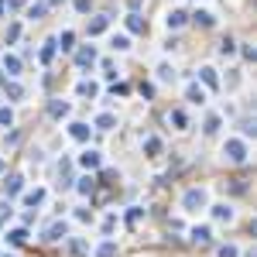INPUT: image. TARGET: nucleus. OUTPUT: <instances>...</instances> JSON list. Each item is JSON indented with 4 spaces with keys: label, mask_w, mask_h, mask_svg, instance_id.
Returning <instances> with one entry per match:
<instances>
[{
    "label": "nucleus",
    "mask_w": 257,
    "mask_h": 257,
    "mask_svg": "<svg viewBox=\"0 0 257 257\" xmlns=\"http://www.w3.org/2000/svg\"><path fill=\"white\" fill-rule=\"evenodd\" d=\"M79 192H93V179H89V175L79 179Z\"/></svg>",
    "instance_id": "nucleus-34"
},
{
    "label": "nucleus",
    "mask_w": 257,
    "mask_h": 257,
    "mask_svg": "<svg viewBox=\"0 0 257 257\" xmlns=\"http://www.w3.org/2000/svg\"><path fill=\"white\" fill-rule=\"evenodd\" d=\"M213 216H216V220H226V223H230V220H233V209H226V206H216V209H213Z\"/></svg>",
    "instance_id": "nucleus-22"
},
{
    "label": "nucleus",
    "mask_w": 257,
    "mask_h": 257,
    "mask_svg": "<svg viewBox=\"0 0 257 257\" xmlns=\"http://www.w3.org/2000/svg\"><path fill=\"white\" fill-rule=\"evenodd\" d=\"M65 233H69V226H65L62 220H59V223H52V226L45 230V240H62Z\"/></svg>",
    "instance_id": "nucleus-3"
},
{
    "label": "nucleus",
    "mask_w": 257,
    "mask_h": 257,
    "mask_svg": "<svg viewBox=\"0 0 257 257\" xmlns=\"http://www.w3.org/2000/svg\"><path fill=\"white\" fill-rule=\"evenodd\" d=\"M199 206H206V192L202 189H189L185 192V209H199Z\"/></svg>",
    "instance_id": "nucleus-2"
},
{
    "label": "nucleus",
    "mask_w": 257,
    "mask_h": 257,
    "mask_svg": "<svg viewBox=\"0 0 257 257\" xmlns=\"http://www.w3.org/2000/svg\"><path fill=\"white\" fill-rule=\"evenodd\" d=\"M220 257H237V247H230V244H226V247H220Z\"/></svg>",
    "instance_id": "nucleus-37"
},
{
    "label": "nucleus",
    "mask_w": 257,
    "mask_h": 257,
    "mask_svg": "<svg viewBox=\"0 0 257 257\" xmlns=\"http://www.w3.org/2000/svg\"><path fill=\"white\" fill-rule=\"evenodd\" d=\"M89 3H93V0H75V10H79V14H89Z\"/></svg>",
    "instance_id": "nucleus-36"
},
{
    "label": "nucleus",
    "mask_w": 257,
    "mask_h": 257,
    "mask_svg": "<svg viewBox=\"0 0 257 257\" xmlns=\"http://www.w3.org/2000/svg\"><path fill=\"white\" fill-rule=\"evenodd\" d=\"M189 100L192 103H206V89H199V82H189Z\"/></svg>",
    "instance_id": "nucleus-12"
},
{
    "label": "nucleus",
    "mask_w": 257,
    "mask_h": 257,
    "mask_svg": "<svg viewBox=\"0 0 257 257\" xmlns=\"http://www.w3.org/2000/svg\"><path fill=\"white\" fill-rule=\"evenodd\" d=\"M69 134H72L75 141H89V124H72V127H69Z\"/></svg>",
    "instance_id": "nucleus-8"
},
{
    "label": "nucleus",
    "mask_w": 257,
    "mask_h": 257,
    "mask_svg": "<svg viewBox=\"0 0 257 257\" xmlns=\"http://www.w3.org/2000/svg\"><path fill=\"white\" fill-rule=\"evenodd\" d=\"M158 72H161V79H165V82H168V79H175V69H172V65H161Z\"/></svg>",
    "instance_id": "nucleus-33"
},
{
    "label": "nucleus",
    "mask_w": 257,
    "mask_h": 257,
    "mask_svg": "<svg viewBox=\"0 0 257 257\" xmlns=\"http://www.w3.org/2000/svg\"><path fill=\"white\" fill-rule=\"evenodd\" d=\"M137 220H141V209H130V213H127V223H130V226H134Z\"/></svg>",
    "instance_id": "nucleus-38"
},
{
    "label": "nucleus",
    "mask_w": 257,
    "mask_h": 257,
    "mask_svg": "<svg viewBox=\"0 0 257 257\" xmlns=\"http://www.w3.org/2000/svg\"><path fill=\"white\" fill-rule=\"evenodd\" d=\"M96 89H100V86H96V82H89V79H86V82H79V96H96Z\"/></svg>",
    "instance_id": "nucleus-18"
},
{
    "label": "nucleus",
    "mask_w": 257,
    "mask_h": 257,
    "mask_svg": "<svg viewBox=\"0 0 257 257\" xmlns=\"http://www.w3.org/2000/svg\"><path fill=\"white\" fill-rule=\"evenodd\" d=\"M79 165H82V168H89V172H93V168H100V151H86V154L79 158Z\"/></svg>",
    "instance_id": "nucleus-5"
},
{
    "label": "nucleus",
    "mask_w": 257,
    "mask_h": 257,
    "mask_svg": "<svg viewBox=\"0 0 257 257\" xmlns=\"http://www.w3.org/2000/svg\"><path fill=\"white\" fill-rule=\"evenodd\" d=\"M223 154L233 161V165H240L244 158H247V147H244V141H226V147H223Z\"/></svg>",
    "instance_id": "nucleus-1"
},
{
    "label": "nucleus",
    "mask_w": 257,
    "mask_h": 257,
    "mask_svg": "<svg viewBox=\"0 0 257 257\" xmlns=\"http://www.w3.org/2000/svg\"><path fill=\"white\" fill-rule=\"evenodd\" d=\"M96 127H100V130L117 127V117H113V113H100V117H96Z\"/></svg>",
    "instance_id": "nucleus-10"
},
{
    "label": "nucleus",
    "mask_w": 257,
    "mask_h": 257,
    "mask_svg": "<svg viewBox=\"0 0 257 257\" xmlns=\"http://www.w3.org/2000/svg\"><path fill=\"white\" fill-rule=\"evenodd\" d=\"M0 172H3V158H0Z\"/></svg>",
    "instance_id": "nucleus-39"
},
{
    "label": "nucleus",
    "mask_w": 257,
    "mask_h": 257,
    "mask_svg": "<svg viewBox=\"0 0 257 257\" xmlns=\"http://www.w3.org/2000/svg\"><path fill=\"white\" fill-rule=\"evenodd\" d=\"M93 62H96V48H93V45H89V48H79L75 65H82V69H86V65H93Z\"/></svg>",
    "instance_id": "nucleus-4"
},
{
    "label": "nucleus",
    "mask_w": 257,
    "mask_h": 257,
    "mask_svg": "<svg viewBox=\"0 0 257 257\" xmlns=\"http://www.w3.org/2000/svg\"><path fill=\"white\" fill-rule=\"evenodd\" d=\"M3 72L17 75V72H21V59H17V55H3Z\"/></svg>",
    "instance_id": "nucleus-7"
},
{
    "label": "nucleus",
    "mask_w": 257,
    "mask_h": 257,
    "mask_svg": "<svg viewBox=\"0 0 257 257\" xmlns=\"http://www.w3.org/2000/svg\"><path fill=\"white\" fill-rule=\"evenodd\" d=\"M3 93H7L10 100H21V96H24V89H21L17 82H3Z\"/></svg>",
    "instance_id": "nucleus-15"
},
{
    "label": "nucleus",
    "mask_w": 257,
    "mask_h": 257,
    "mask_svg": "<svg viewBox=\"0 0 257 257\" xmlns=\"http://www.w3.org/2000/svg\"><path fill=\"white\" fill-rule=\"evenodd\" d=\"M127 28L134 31V35H144V21H141L137 14H127Z\"/></svg>",
    "instance_id": "nucleus-14"
},
{
    "label": "nucleus",
    "mask_w": 257,
    "mask_h": 257,
    "mask_svg": "<svg viewBox=\"0 0 257 257\" xmlns=\"http://www.w3.org/2000/svg\"><path fill=\"white\" fill-rule=\"evenodd\" d=\"M195 24H199V28H213V14H209V10H199V14H195Z\"/></svg>",
    "instance_id": "nucleus-17"
},
{
    "label": "nucleus",
    "mask_w": 257,
    "mask_h": 257,
    "mask_svg": "<svg viewBox=\"0 0 257 257\" xmlns=\"http://www.w3.org/2000/svg\"><path fill=\"white\" fill-rule=\"evenodd\" d=\"M59 41H62V48L69 52V48H72V41H75V35H72V31H65V35L59 38Z\"/></svg>",
    "instance_id": "nucleus-31"
},
{
    "label": "nucleus",
    "mask_w": 257,
    "mask_h": 257,
    "mask_svg": "<svg viewBox=\"0 0 257 257\" xmlns=\"http://www.w3.org/2000/svg\"><path fill=\"white\" fill-rule=\"evenodd\" d=\"M185 21H189V14H185V10H172V14H168V28H182Z\"/></svg>",
    "instance_id": "nucleus-9"
},
{
    "label": "nucleus",
    "mask_w": 257,
    "mask_h": 257,
    "mask_svg": "<svg viewBox=\"0 0 257 257\" xmlns=\"http://www.w3.org/2000/svg\"><path fill=\"white\" fill-rule=\"evenodd\" d=\"M199 75H202V82H206L209 89H216V86H220V79H216V69H209V65H206V69H199Z\"/></svg>",
    "instance_id": "nucleus-6"
},
{
    "label": "nucleus",
    "mask_w": 257,
    "mask_h": 257,
    "mask_svg": "<svg viewBox=\"0 0 257 257\" xmlns=\"http://www.w3.org/2000/svg\"><path fill=\"white\" fill-rule=\"evenodd\" d=\"M3 192H7V195H17V192H21V179L14 175V179L7 182V189H3Z\"/></svg>",
    "instance_id": "nucleus-29"
},
{
    "label": "nucleus",
    "mask_w": 257,
    "mask_h": 257,
    "mask_svg": "<svg viewBox=\"0 0 257 257\" xmlns=\"http://www.w3.org/2000/svg\"><path fill=\"white\" fill-rule=\"evenodd\" d=\"M144 151H147V154H158V151H161V141H158V137H147V141H144Z\"/></svg>",
    "instance_id": "nucleus-21"
},
{
    "label": "nucleus",
    "mask_w": 257,
    "mask_h": 257,
    "mask_svg": "<svg viewBox=\"0 0 257 257\" xmlns=\"http://www.w3.org/2000/svg\"><path fill=\"white\" fill-rule=\"evenodd\" d=\"M7 237H10V244H24L28 240V230H10Z\"/></svg>",
    "instance_id": "nucleus-27"
},
{
    "label": "nucleus",
    "mask_w": 257,
    "mask_h": 257,
    "mask_svg": "<svg viewBox=\"0 0 257 257\" xmlns=\"http://www.w3.org/2000/svg\"><path fill=\"white\" fill-rule=\"evenodd\" d=\"M172 124H175V127L182 130L185 124H189V120H185V113H182V110H172Z\"/></svg>",
    "instance_id": "nucleus-28"
},
{
    "label": "nucleus",
    "mask_w": 257,
    "mask_h": 257,
    "mask_svg": "<svg viewBox=\"0 0 257 257\" xmlns=\"http://www.w3.org/2000/svg\"><path fill=\"white\" fill-rule=\"evenodd\" d=\"M45 10H48L45 3H31V7H28V17H35V21H38V17H45Z\"/></svg>",
    "instance_id": "nucleus-20"
},
{
    "label": "nucleus",
    "mask_w": 257,
    "mask_h": 257,
    "mask_svg": "<svg viewBox=\"0 0 257 257\" xmlns=\"http://www.w3.org/2000/svg\"><path fill=\"white\" fill-rule=\"evenodd\" d=\"M192 240L199 244V247H206V244H209V226H195V230H192Z\"/></svg>",
    "instance_id": "nucleus-11"
},
{
    "label": "nucleus",
    "mask_w": 257,
    "mask_h": 257,
    "mask_svg": "<svg viewBox=\"0 0 257 257\" xmlns=\"http://www.w3.org/2000/svg\"><path fill=\"white\" fill-rule=\"evenodd\" d=\"M206 134H216V130H220V117H209V120H206Z\"/></svg>",
    "instance_id": "nucleus-30"
},
{
    "label": "nucleus",
    "mask_w": 257,
    "mask_h": 257,
    "mask_svg": "<svg viewBox=\"0 0 257 257\" xmlns=\"http://www.w3.org/2000/svg\"><path fill=\"white\" fill-rule=\"evenodd\" d=\"M233 48H237V45H233L230 38H223V45H220V52H223V55H233Z\"/></svg>",
    "instance_id": "nucleus-32"
},
{
    "label": "nucleus",
    "mask_w": 257,
    "mask_h": 257,
    "mask_svg": "<svg viewBox=\"0 0 257 257\" xmlns=\"http://www.w3.org/2000/svg\"><path fill=\"white\" fill-rule=\"evenodd\" d=\"M52 59H55V38H48V41H45V48H41V62L48 65Z\"/></svg>",
    "instance_id": "nucleus-13"
},
{
    "label": "nucleus",
    "mask_w": 257,
    "mask_h": 257,
    "mask_svg": "<svg viewBox=\"0 0 257 257\" xmlns=\"http://www.w3.org/2000/svg\"><path fill=\"white\" fill-rule=\"evenodd\" d=\"M96 257H117V244H103V247L96 251Z\"/></svg>",
    "instance_id": "nucleus-25"
},
{
    "label": "nucleus",
    "mask_w": 257,
    "mask_h": 257,
    "mask_svg": "<svg viewBox=\"0 0 257 257\" xmlns=\"http://www.w3.org/2000/svg\"><path fill=\"white\" fill-rule=\"evenodd\" d=\"M41 199H45V192H41V189H35V192H28V195H24V202H28V206H38Z\"/></svg>",
    "instance_id": "nucleus-24"
},
{
    "label": "nucleus",
    "mask_w": 257,
    "mask_h": 257,
    "mask_svg": "<svg viewBox=\"0 0 257 257\" xmlns=\"http://www.w3.org/2000/svg\"><path fill=\"white\" fill-rule=\"evenodd\" d=\"M14 124V113H10V107H0V127H10Z\"/></svg>",
    "instance_id": "nucleus-23"
},
{
    "label": "nucleus",
    "mask_w": 257,
    "mask_h": 257,
    "mask_svg": "<svg viewBox=\"0 0 257 257\" xmlns=\"http://www.w3.org/2000/svg\"><path fill=\"white\" fill-rule=\"evenodd\" d=\"M48 110H52V117H69V103H59V100H55Z\"/></svg>",
    "instance_id": "nucleus-19"
},
{
    "label": "nucleus",
    "mask_w": 257,
    "mask_h": 257,
    "mask_svg": "<svg viewBox=\"0 0 257 257\" xmlns=\"http://www.w3.org/2000/svg\"><path fill=\"white\" fill-rule=\"evenodd\" d=\"M110 45H113V52H127V48H130V38H127V35H117Z\"/></svg>",
    "instance_id": "nucleus-16"
},
{
    "label": "nucleus",
    "mask_w": 257,
    "mask_h": 257,
    "mask_svg": "<svg viewBox=\"0 0 257 257\" xmlns=\"http://www.w3.org/2000/svg\"><path fill=\"white\" fill-rule=\"evenodd\" d=\"M0 82H3V79H0Z\"/></svg>",
    "instance_id": "nucleus-40"
},
{
    "label": "nucleus",
    "mask_w": 257,
    "mask_h": 257,
    "mask_svg": "<svg viewBox=\"0 0 257 257\" xmlns=\"http://www.w3.org/2000/svg\"><path fill=\"white\" fill-rule=\"evenodd\" d=\"M100 31H107V17H96V21L89 24V35H100Z\"/></svg>",
    "instance_id": "nucleus-26"
},
{
    "label": "nucleus",
    "mask_w": 257,
    "mask_h": 257,
    "mask_svg": "<svg viewBox=\"0 0 257 257\" xmlns=\"http://www.w3.org/2000/svg\"><path fill=\"white\" fill-rule=\"evenodd\" d=\"M17 35H21V24H10V31H7V41H17Z\"/></svg>",
    "instance_id": "nucleus-35"
}]
</instances>
